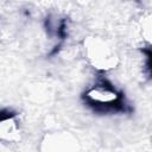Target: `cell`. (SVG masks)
<instances>
[{
    "mask_svg": "<svg viewBox=\"0 0 152 152\" xmlns=\"http://www.w3.org/2000/svg\"><path fill=\"white\" fill-rule=\"evenodd\" d=\"M0 137L2 140L8 142H14L20 138L19 125L14 115L10 114L7 116L2 115L1 124H0Z\"/></svg>",
    "mask_w": 152,
    "mask_h": 152,
    "instance_id": "7a4b0ae2",
    "label": "cell"
},
{
    "mask_svg": "<svg viewBox=\"0 0 152 152\" xmlns=\"http://www.w3.org/2000/svg\"><path fill=\"white\" fill-rule=\"evenodd\" d=\"M84 97L89 104L103 109L115 108L122 100L120 93L107 82H99L91 86L84 93Z\"/></svg>",
    "mask_w": 152,
    "mask_h": 152,
    "instance_id": "6da1fadb",
    "label": "cell"
}]
</instances>
